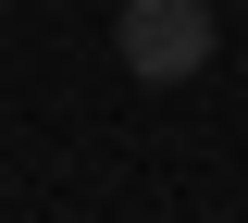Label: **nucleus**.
<instances>
[{
  "instance_id": "f257e3e1",
  "label": "nucleus",
  "mask_w": 248,
  "mask_h": 223,
  "mask_svg": "<svg viewBox=\"0 0 248 223\" xmlns=\"http://www.w3.org/2000/svg\"><path fill=\"white\" fill-rule=\"evenodd\" d=\"M112 50H124L137 87H186V74H211V0H124Z\"/></svg>"
}]
</instances>
